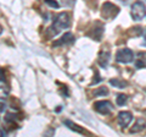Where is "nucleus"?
I'll return each instance as SVG.
<instances>
[{"label":"nucleus","mask_w":146,"mask_h":137,"mask_svg":"<svg viewBox=\"0 0 146 137\" xmlns=\"http://www.w3.org/2000/svg\"><path fill=\"white\" fill-rule=\"evenodd\" d=\"M71 25V19H70V15L67 12H61L55 17L54 20V24L50 27V36H56L58 32L65 30V28H68Z\"/></svg>","instance_id":"f257e3e1"},{"label":"nucleus","mask_w":146,"mask_h":137,"mask_svg":"<svg viewBox=\"0 0 146 137\" xmlns=\"http://www.w3.org/2000/svg\"><path fill=\"white\" fill-rule=\"evenodd\" d=\"M119 9L112 3H105L101 9V16L105 20H113L118 15Z\"/></svg>","instance_id":"f03ea898"},{"label":"nucleus","mask_w":146,"mask_h":137,"mask_svg":"<svg viewBox=\"0 0 146 137\" xmlns=\"http://www.w3.org/2000/svg\"><path fill=\"white\" fill-rule=\"evenodd\" d=\"M130 15L133 17V20L135 21H140L143 20L146 16V6L144 3L141 1H136L131 5V10H130Z\"/></svg>","instance_id":"7ed1b4c3"},{"label":"nucleus","mask_w":146,"mask_h":137,"mask_svg":"<svg viewBox=\"0 0 146 137\" xmlns=\"http://www.w3.org/2000/svg\"><path fill=\"white\" fill-rule=\"evenodd\" d=\"M134 60V53L129 48L118 49L116 53V61L121 64H129Z\"/></svg>","instance_id":"20e7f679"},{"label":"nucleus","mask_w":146,"mask_h":137,"mask_svg":"<svg viewBox=\"0 0 146 137\" xmlns=\"http://www.w3.org/2000/svg\"><path fill=\"white\" fill-rule=\"evenodd\" d=\"M94 108L98 113L102 114V115H107V114H110L113 110L112 103L108 102V100H99V102L94 104Z\"/></svg>","instance_id":"39448f33"},{"label":"nucleus","mask_w":146,"mask_h":137,"mask_svg":"<svg viewBox=\"0 0 146 137\" xmlns=\"http://www.w3.org/2000/svg\"><path fill=\"white\" fill-rule=\"evenodd\" d=\"M131 120H133V114L130 111H121L118 114L117 121H118V125H119L122 129L127 127L131 122Z\"/></svg>","instance_id":"423d86ee"},{"label":"nucleus","mask_w":146,"mask_h":137,"mask_svg":"<svg viewBox=\"0 0 146 137\" xmlns=\"http://www.w3.org/2000/svg\"><path fill=\"white\" fill-rule=\"evenodd\" d=\"M72 42H74V36H73L71 32H67L62 36L60 39H57L56 42L54 43V47H57V45H62V44H70Z\"/></svg>","instance_id":"0eeeda50"},{"label":"nucleus","mask_w":146,"mask_h":137,"mask_svg":"<svg viewBox=\"0 0 146 137\" xmlns=\"http://www.w3.org/2000/svg\"><path fill=\"white\" fill-rule=\"evenodd\" d=\"M145 129H146V121H145V119L140 118L135 121L134 126L130 129V134H138V132L144 131Z\"/></svg>","instance_id":"6e6552de"},{"label":"nucleus","mask_w":146,"mask_h":137,"mask_svg":"<svg viewBox=\"0 0 146 137\" xmlns=\"http://www.w3.org/2000/svg\"><path fill=\"white\" fill-rule=\"evenodd\" d=\"M110 58H111V53L108 50H102L99 55V64L102 67H107L108 62H110Z\"/></svg>","instance_id":"1a4fd4ad"},{"label":"nucleus","mask_w":146,"mask_h":137,"mask_svg":"<svg viewBox=\"0 0 146 137\" xmlns=\"http://www.w3.org/2000/svg\"><path fill=\"white\" fill-rule=\"evenodd\" d=\"M110 85H111L112 87H116V88H125L128 86L127 81L121 80V79H112V80H110Z\"/></svg>","instance_id":"9d476101"},{"label":"nucleus","mask_w":146,"mask_h":137,"mask_svg":"<svg viewBox=\"0 0 146 137\" xmlns=\"http://www.w3.org/2000/svg\"><path fill=\"white\" fill-rule=\"evenodd\" d=\"M65 125H66L70 130L77 132V134H84V130L82 129V127H79L77 124H74V122H72L71 120H65Z\"/></svg>","instance_id":"9b49d317"},{"label":"nucleus","mask_w":146,"mask_h":137,"mask_svg":"<svg viewBox=\"0 0 146 137\" xmlns=\"http://www.w3.org/2000/svg\"><path fill=\"white\" fill-rule=\"evenodd\" d=\"M145 53H139L138 54V60L135 61V67L136 68H144L146 67V58H144Z\"/></svg>","instance_id":"f8f14e48"},{"label":"nucleus","mask_w":146,"mask_h":137,"mask_svg":"<svg viewBox=\"0 0 146 137\" xmlns=\"http://www.w3.org/2000/svg\"><path fill=\"white\" fill-rule=\"evenodd\" d=\"M107 94H108V89L106 87H99L93 91L94 97H102V95H107Z\"/></svg>","instance_id":"ddd939ff"},{"label":"nucleus","mask_w":146,"mask_h":137,"mask_svg":"<svg viewBox=\"0 0 146 137\" xmlns=\"http://www.w3.org/2000/svg\"><path fill=\"white\" fill-rule=\"evenodd\" d=\"M127 100H128V97L125 94H118L117 99H116V103H117V105L123 107V105H125L127 104Z\"/></svg>","instance_id":"4468645a"},{"label":"nucleus","mask_w":146,"mask_h":137,"mask_svg":"<svg viewBox=\"0 0 146 137\" xmlns=\"http://www.w3.org/2000/svg\"><path fill=\"white\" fill-rule=\"evenodd\" d=\"M44 1L49 6H51V7H55V9H58V7H60L58 3H57V1H55V0H44Z\"/></svg>","instance_id":"2eb2a0df"},{"label":"nucleus","mask_w":146,"mask_h":137,"mask_svg":"<svg viewBox=\"0 0 146 137\" xmlns=\"http://www.w3.org/2000/svg\"><path fill=\"white\" fill-rule=\"evenodd\" d=\"M5 107H6V103H5V100H4L3 98H0V113L5 110Z\"/></svg>","instance_id":"dca6fc26"},{"label":"nucleus","mask_w":146,"mask_h":137,"mask_svg":"<svg viewBox=\"0 0 146 137\" xmlns=\"http://www.w3.org/2000/svg\"><path fill=\"white\" fill-rule=\"evenodd\" d=\"M3 82H5V72L0 68V83H3Z\"/></svg>","instance_id":"f3484780"},{"label":"nucleus","mask_w":146,"mask_h":137,"mask_svg":"<svg viewBox=\"0 0 146 137\" xmlns=\"http://www.w3.org/2000/svg\"><path fill=\"white\" fill-rule=\"evenodd\" d=\"M7 94V91H5V87H0V98H4Z\"/></svg>","instance_id":"a211bd4d"},{"label":"nucleus","mask_w":146,"mask_h":137,"mask_svg":"<svg viewBox=\"0 0 146 137\" xmlns=\"http://www.w3.org/2000/svg\"><path fill=\"white\" fill-rule=\"evenodd\" d=\"M143 33H144V45L146 47V27H144V30H143Z\"/></svg>","instance_id":"6ab92c4d"},{"label":"nucleus","mask_w":146,"mask_h":137,"mask_svg":"<svg viewBox=\"0 0 146 137\" xmlns=\"http://www.w3.org/2000/svg\"><path fill=\"white\" fill-rule=\"evenodd\" d=\"M119 1H122V3H123V4H127V3H128V1H129V0H119Z\"/></svg>","instance_id":"aec40b11"},{"label":"nucleus","mask_w":146,"mask_h":137,"mask_svg":"<svg viewBox=\"0 0 146 137\" xmlns=\"http://www.w3.org/2000/svg\"><path fill=\"white\" fill-rule=\"evenodd\" d=\"M1 33H3V27L0 26V34H1Z\"/></svg>","instance_id":"412c9836"},{"label":"nucleus","mask_w":146,"mask_h":137,"mask_svg":"<svg viewBox=\"0 0 146 137\" xmlns=\"http://www.w3.org/2000/svg\"><path fill=\"white\" fill-rule=\"evenodd\" d=\"M144 1H146V0H144Z\"/></svg>","instance_id":"4be33fe9"}]
</instances>
